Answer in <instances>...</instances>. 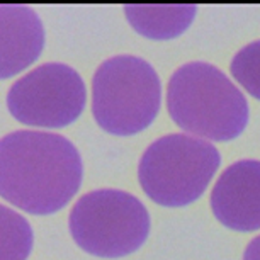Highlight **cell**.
Returning <instances> with one entry per match:
<instances>
[{"instance_id":"obj_8","label":"cell","mask_w":260,"mask_h":260,"mask_svg":"<svg viewBox=\"0 0 260 260\" xmlns=\"http://www.w3.org/2000/svg\"><path fill=\"white\" fill-rule=\"evenodd\" d=\"M0 58L2 78L17 75L32 65L45 48V27L31 7L0 6Z\"/></svg>"},{"instance_id":"obj_6","label":"cell","mask_w":260,"mask_h":260,"mask_svg":"<svg viewBox=\"0 0 260 260\" xmlns=\"http://www.w3.org/2000/svg\"><path fill=\"white\" fill-rule=\"evenodd\" d=\"M87 89L75 68L45 63L14 83L7 107L14 119L26 126L65 127L85 109Z\"/></svg>"},{"instance_id":"obj_9","label":"cell","mask_w":260,"mask_h":260,"mask_svg":"<svg viewBox=\"0 0 260 260\" xmlns=\"http://www.w3.org/2000/svg\"><path fill=\"white\" fill-rule=\"evenodd\" d=\"M124 14L131 27L148 39H174L192 24L196 6H126Z\"/></svg>"},{"instance_id":"obj_1","label":"cell","mask_w":260,"mask_h":260,"mask_svg":"<svg viewBox=\"0 0 260 260\" xmlns=\"http://www.w3.org/2000/svg\"><path fill=\"white\" fill-rule=\"evenodd\" d=\"M82 156L65 136L14 131L0 143L2 199L29 214L58 213L78 192Z\"/></svg>"},{"instance_id":"obj_5","label":"cell","mask_w":260,"mask_h":260,"mask_svg":"<svg viewBox=\"0 0 260 260\" xmlns=\"http://www.w3.org/2000/svg\"><path fill=\"white\" fill-rule=\"evenodd\" d=\"M68 226L83 252L102 258H119L136 252L146 242L150 214L133 194L99 189L77 201Z\"/></svg>"},{"instance_id":"obj_3","label":"cell","mask_w":260,"mask_h":260,"mask_svg":"<svg viewBox=\"0 0 260 260\" xmlns=\"http://www.w3.org/2000/svg\"><path fill=\"white\" fill-rule=\"evenodd\" d=\"M161 83L155 68L138 56L102 61L92 80V112L106 133L133 136L158 116Z\"/></svg>"},{"instance_id":"obj_12","label":"cell","mask_w":260,"mask_h":260,"mask_svg":"<svg viewBox=\"0 0 260 260\" xmlns=\"http://www.w3.org/2000/svg\"><path fill=\"white\" fill-rule=\"evenodd\" d=\"M243 260H260V235L255 237L252 242L248 243V247L245 248Z\"/></svg>"},{"instance_id":"obj_10","label":"cell","mask_w":260,"mask_h":260,"mask_svg":"<svg viewBox=\"0 0 260 260\" xmlns=\"http://www.w3.org/2000/svg\"><path fill=\"white\" fill-rule=\"evenodd\" d=\"M2 216V258L0 260H26L32 248V228L21 214L7 206H0Z\"/></svg>"},{"instance_id":"obj_7","label":"cell","mask_w":260,"mask_h":260,"mask_svg":"<svg viewBox=\"0 0 260 260\" xmlns=\"http://www.w3.org/2000/svg\"><path fill=\"white\" fill-rule=\"evenodd\" d=\"M211 209L235 232L260 230V160H240L219 175L211 192Z\"/></svg>"},{"instance_id":"obj_4","label":"cell","mask_w":260,"mask_h":260,"mask_svg":"<svg viewBox=\"0 0 260 260\" xmlns=\"http://www.w3.org/2000/svg\"><path fill=\"white\" fill-rule=\"evenodd\" d=\"M219 165V151L209 141L184 133L167 135L141 155L138 180L155 204L184 208L203 196Z\"/></svg>"},{"instance_id":"obj_2","label":"cell","mask_w":260,"mask_h":260,"mask_svg":"<svg viewBox=\"0 0 260 260\" xmlns=\"http://www.w3.org/2000/svg\"><path fill=\"white\" fill-rule=\"evenodd\" d=\"M167 107L174 122L190 135L232 141L248 124V102L237 85L211 63L192 61L170 77Z\"/></svg>"},{"instance_id":"obj_11","label":"cell","mask_w":260,"mask_h":260,"mask_svg":"<svg viewBox=\"0 0 260 260\" xmlns=\"http://www.w3.org/2000/svg\"><path fill=\"white\" fill-rule=\"evenodd\" d=\"M230 72L250 95L260 101V39L235 55Z\"/></svg>"}]
</instances>
